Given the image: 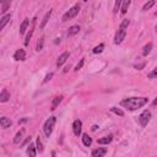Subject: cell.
Returning <instances> with one entry per match:
<instances>
[{
    "mask_svg": "<svg viewBox=\"0 0 157 157\" xmlns=\"http://www.w3.org/2000/svg\"><path fill=\"white\" fill-rule=\"evenodd\" d=\"M150 119H151V113H150L148 111H144V112L140 114V117H139L140 125H141V126H146V125L148 124Z\"/></svg>",
    "mask_w": 157,
    "mask_h": 157,
    "instance_id": "obj_5",
    "label": "cell"
},
{
    "mask_svg": "<svg viewBox=\"0 0 157 157\" xmlns=\"http://www.w3.org/2000/svg\"><path fill=\"white\" fill-rule=\"evenodd\" d=\"M63 101V96H57V97H54V100H53V102H52V107H50V109L52 111H55L57 109V107L60 104V102Z\"/></svg>",
    "mask_w": 157,
    "mask_h": 157,
    "instance_id": "obj_16",
    "label": "cell"
},
{
    "mask_svg": "<svg viewBox=\"0 0 157 157\" xmlns=\"http://www.w3.org/2000/svg\"><path fill=\"white\" fill-rule=\"evenodd\" d=\"M11 5V0H2V14H5Z\"/></svg>",
    "mask_w": 157,
    "mask_h": 157,
    "instance_id": "obj_13",
    "label": "cell"
},
{
    "mask_svg": "<svg viewBox=\"0 0 157 157\" xmlns=\"http://www.w3.org/2000/svg\"><path fill=\"white\" fill-rule=\"evenodd\" d=\"M122 2H123V0H115V4H114V8H113V13L114 14H118V11L120 10Z\"/></svg>",
    "mask_w": 157,
    "mask_h": 157,
    "instance_id": "obj_27",
    "label": "cell"
},
{
    "mask_svg": "<svg viewBox=\"0 0 157 157\" xmlns=\"http://www.w3.org/2000/svg\"><path fill=\"white\" fill-rule=\"evenodd\" d=\"M103 49H104V44H103V43H101V44H98L97 47H95L92 52H93L95 54H98V53H102V52H103Z\"/></svg>",
    "mask_w": 157,
    "mask_h": 157,
    "instance_id": "obj_28",
    "label": "cell"
},
{
    "mask_svg": "<svg viewBox=\"0 0 157 157\" xmlns=\"http://www.w3.org/2000/svg\"><path fill=\"white\" fill-rule=\"evenodd\" d=\"M69 55H70V54H69L68 52H64V53L58 58V60H57V66H58V68H59V66H61V65H63V64L69 59Z\"/></svg>",
    "mask_w": 157,
    "mask_h": 157,
    "instance_id": "obj_10",
    "label": "cell"
},
{
    "mask_svg": "<svg viewBox=\"0 0 157 157\" xmlns=\"http://www.w3.org/2000/svg\"><path fill=\"white\" fill-rule=\"evenodd\" d=\"M53 77V72H50V74H48L47 76H46V78H44V82H48L49 80H50V78Z\"/></svg>",
    "mask_w": 157,
    "mask_h": 157,
    "instance_id": "obj_33",
    "label": "cell"
},
{
    "mask_svg": "<svg viewBox=\"0 0 157 157\" xmlns=\"http://www.w3.org/2000/svg\"><path fill=\"white\" fill-rule=\"evenodd\" d=\"M84 63H85V59H81V60H80V63H78V64L75 66V69H74V70H75V71H78V70H80V69L84 66Z\"/></svg>",
    "mask_w": 157,
    "mask_h": 157,
    "instance_id": "obj_31",
    "label": "cell"
},
{
    "mask_svg": "<svg viewBox=\"0 0 157 157\" xmlns=\"http://www.w3.org/2000/svg\"><path fill=\"white\" fill-rule=\"evenodd\" d=\"M130 3H131V0H123V2H122L120 13H122L123 15L126 14V11H128V9H129V6H130Z\"/></svg>",
    "mask_w": 157,
    "mask_h": 157,
    "instance_id": "obj_15",
    "label": "cell"
},
{
    "mask_svg": "<svg viewBox=\"0 0 157 157\" xmlns=\"http://www.w3.org/2000/svg\"><path fill=\"white\" fill-rule=\"evenodd\" d=\"M155 4H156V0H148V2L142 6V11H147V10H150Z\"/></svg>",
    "mask_w": 157,
    "mask_h": 157,
    "instance_id": "obj_24",
    "label": "cell"
},
{
    "mask_svg": "<svg viewBox=\"0 0 157 157\" xmlns=\"http://www.w3.org/2000/svg\"><path fill=\"white\" fill-rule=\"evenodd\" d=\"M28 25H30V20H28V19H25V20L22 21L21 26H20V33H21V35H24V33L26 32V30H27Z\"/></svg>",
    "mask_w": 157,
    "mask_h": 157,
    "instance_id": "obj_23",
    "label": "cell"
},
{
    "mask_svg": "<svg viewBox=\"0 0 157 157\" xmlns=\"http://www.w3.org/2000/svg\"><path fill=\"white\" fill-rule=\"evenodd\" d=\"M11 125H13V122H11L9 118L2 117V119H0V126H2L3 129H8V128H10Z\"/></svg>",
    "mask_w": 157,
    "mask_h": 157,
    "instance_id": "obj_8",
    "label": "cell"
},
{
    "mask_svg": "<svg viewBox=\"0 0 157 157\" xmlns=\"http://www.w3.org/2000/svg\"><path fill=\"white\" fill-rule=\"evenodd\" d=\"M151 49H152V43H147V44L144 47V49H142V54H144L145 57L148 55L150 52H151Z\"/></svg>",
    "mask_w": 157,
    "mask_h": 157,
    "instance_id": "obj_26",
    "label": "cell"
},
{
    "mask_svg": "<svg viewBox=\"0 0 157 157\" xmlns=\"http://www.w3.org/2000/svg\"><path fill=\"white\" fill-rule=\"evenodd\" d=\"M52 10H49L47 14H46V16L43 17V20H42V22H41V25H39V28L41 30H43L44 27H46V25H47V22H48V20H49V17H50V15H52Z\"/></svg>",
    "mask_w": 157,
    "mask_h": 157,
    "instance_id": "obj_20",
    "label": "cell"
},
{
    "mask_svg": "<svg viewBox=\"0 0 157 157\" xmlns=\"http://www.w3.org/2000/svg\"><path fill=\"white\" fill-rule=\"evenodd\" d=\"M43 44H44V37H41L37 42V46H36V50L37 52H41L43 49Z\"/></svg>",
    "mask_w": 157,
    "mask_h": 157,
    "instance_id": "obj_25",
    "label": "cell"
},
{
    "mask_svg": "<svg viewBox=\"0 0 157 157\" xmlns=\"http://www.w3.org/2000/svg\"><path fill=\"white\" fill-rule=\"evenodd\" d=\"M112 140H113V136L112 135H108V136H104V137H101V139H98V144H101V145H108V144H111L112 142Z\"/></svg>",
    "mask_w": 157,
    "mask_h": 157,
    "instance_id": "obj_19",
    "label": "cell"
},
{
    "mask_svg": "<svg viewBox=\"0 0 157 157\" xmlns=\"http://www.w3.org/2000/svg\"><path fill=\"white\" fill-rule=\"evenodd\" d=\"M37 153H38L37 146H36L35 144H31V142H30V145L27 146V155H28V156H36Z\"/></svg>",
    "mask_w": 157,
    "mask_h": 157,
    "instance_id": "obj_12",
    "label": "cell"
},
{
    "mask_svg": "<svg viewBox=\"0 0 157 157\" xmlns=\"http://www.w3.org/2000/svg\"><path fill=\"white\" fill-rule=\"evenodd\" d=\"M78 31H80V26L74 25V26H71V27L68 30V36H74V35L78 33Z\"/></svg>",
    "mask_w": 157,
    "mask_h": 157,
    "instance_id": "obj_22",
    "label": "cell"
},
{
    "mask_svg": "<svg viewBox=\"0 0 157 157\" xmlns=\"http://www.w3.org/2000/svg\"><path fill=\"white\" fill-rule=\"evenodd\" d=\"M36 146H37V151H38L39 153H42V152H43V145H42V141H41V137H39V136L37 137Z\"/></svg>",
    "mask_w": 157,
    "mask_h": 157,
    "instance_id": "obj_29",
    "label": "cell"
},
{
    "mask_svg": "<svg viewBox=\"0 0 157 157\" xmlns=\"http://www.w3.org/2000/svg\"><path fill=\"white\" fill-rule=\"evenodd\" d=\"M36 17L32 20V22H31V30L28 31V33H27V36H26V38H25V46H28V43H30V41H31V38H32V35H33V31H35V27H36Z\"/></svg>",
    "mask_w": 157,
    "mask_h": 157,
    "instance_id": "obj_7",
    "label": "cell"
},
{
    "mask_svg": "<svg viewBox=\"0 0 157 157\" xmlns=\"http://www.w3.org/2000/svg\"><path fill=\"white\" fill-rule=\"evenodd\" d=\"M84 2H87V0H84Z\"/></svg>",
    "mask_w": 157,
    "mask_h": 157,
    "instance_id": "obj_38",
    "label": "cell"
},
{
    "mask_svg": "<svg viewBox=\"0 0 157 157\" xmlns=\"http://www.w3.org/2000/svg\"><path fill=\"white\" fill-rule=\"evenodd\" d=\"M97 128H98L97 125H93V126H92V130H93V131H96V130H97Z\"/></svg>",
    "mask_w": 157,
    "mask_h": 157,
    "instance_id": "obj_35",
    "label": "cell"
},
{
    "mask_svg": "<svg viewBox=\"0 0 157 157\" xmlns=\"http://www.w3.org/2000/svg\"><path fill=\"white\" fill-rule=\"evenodd\" d=\"M144 66H145V63H142V64H140V65H136V66H135V68H136V69H137V70H141V69H142V68H144Z\"/></svg>",
    "mask_w": 157,
    "mask_h": 157,
    "instance_id": "obj_34",
    "label": "cell"
},
{
    "mask_svg": "<svg viewBox=\"0 0 157 157\" xmlns=\"http://www.w3.org/2000/svg\"><path fill=\"white\" fill-rule=\"evenodd\" d=\"M148 77H150V78L157 77V68H155V69H153V71H152V72H151V74L148 75Z\"/></svg>",
    "mask_w": 157,
    "mask_h": 157,
    "instance_id": "obj_32",
    "label": "cell"
},
{
    "mask_svg": "<svg viewBox=\"0 0 157 157\" xmlns=\"http://www.w3.org/2000/svg\"><path fill=\"white\" fill-rule=\"evenodd\" d=\"M156 32H157V25H156Z\"/></svg>",
    "mask_w": 157,
    "mask_h": 157,
    "instance_id": "obj_37",
    "label": "cell"
},
{
    "mask_svg": "<svg viewBox=\"0 0 157 157\" xmlns=\"http://www.w3.org/2000/svg\"><path fill=\"white\" fill-rule=\"evenodd\" d=\"M147 102H148L147 97H130V98L123 100L120 102V106L129 111H136V109L144 107Z\"/></svg>",
    "mask_w": 157,
    "mask_h": 157,
    "instance_id": "obj_1",
    "label": "cell"
},
{
    "mask_svg": "<svg viewBox=\"0 0 157 157\" xmlns=\"http://www.w3.org/2000/svg\"><path fill=\"white\" fill-rule=\"evenodd\" d=\"M9 98H10V93L8 92L6 89H3L2 93H0V102H8Z\"/></svg>",
    "mask_w": 157,
    "mask_h": 157,
    "instance_id": "obj_14",
    "label": "cell"
},
{
    "mask_svg": "<svg viewBox=\"0 0 157 157\" xmlns=\"http://www.w3.org/2000/svg\"><path fill=\"white\" fill-rule=\"evenodd\" d=\"M24 134H25V129H21L20 131H17V134H16L15 137H14V144H20L21 140H22Z\"/></svg>",
    "mask_w": 157,
    "mask_h": 157,
    "instance_id": "obj_21",
    "label": "cell"
},
{
    "mask_svg": "<svg viewBox=\"0 0 157 157\" xmlns=\"http://www.w3.org/2000/svg\"><path fill=\"white\" fill-rule=\"evenodd\" d=\"M129 24H130V21H129L128 19H125V20L122 21V24H120V26H119V30L117 31L115 37H114V43H115V44H120V43L124 41V38H125V36H126V30H128Z\"/></svg>",
    "mask_w": 157,
    "mask_h": 157,
    "instance_id": "obj_2",
    "label": "cell"
},
{
    "mask_svg": "<svg viewBox=\"0 0 157 157\" xmlns=\"http://www.w3.org/2000/svg\"><path fill=\"white\" fill-rule=\"evenodd\" d=\"M111 111H112L113 113H115L117 115H119V117H123V115H124V112H123L122 109L117 108V107H112V108H111Z\"/></svg>",
    "mask_w": 157,
    "mask_h": 157,
    "instance_id": "obj_30",
    "label": "cell"
},
{
    "mask_svg": "<svg viewBox=\"0 0 157 157\" xmlns=\"http://www.w3.org/2000/svg\"><path fill=\"white\" fill-rule=\"evenodd\" d=\"M153 104H155V106H157V97H156V100L153 101Z\"/></svg>",
    "mask_w": 157,
    "mask_h": 157,
    "instance_id": "obj_36",
    "label": "cell"
},
{
    "mask_svg": "<svg viewBox=\"0 0 157 157\" xmlns=\"http://www.w3.org/2000/svg\"><path fill=\"white\" fill-rule=\"evenodd\" d=\"M72 130H74V134L76 136H80L81 135V130H82V122L80 119H76L74 123H72Z\"/></svg>",
    "mask_w": 157,
    "mask_h": 157,
    "instance_id": "obj_6",
    "label": "cell"
},
{
    "mask_svg": "<svg viewBox=\"0 0 157 157\" xmlns=\"http://www.w3.org/2000/svg\"><path fill=\"white\" fill-rule=\"evenodd\" d=\"M10 20H11V15H10V14L4 15V16L2 17V21H0V30H4V27L10 22Z\"/></svg>",
    "mask_w": 157,
    "mask_h": 157,
    "instance_id": "obj_11",
    "label": "cell"
},
{
    "mask_svg": "<svg viewBox=\"0 0 157 157\" xmlns=\"http://www.w3.org/2000/svg\"><path fill=\"white\" fill-rule=\"evenodd\" d=\"M106 153H107V150L101 147V148H96V150H93L91 155H92L93 157H101V156H104Z\"/></svg>",
    "mask_w": 157,
    "mask_h": 157,
    "instance_id": "obj_17",
    "label": "cell"
},
{
    "mask_svg": "<svg viewBox=\"0 0 157 157\" xmlns=\"http://www.w3.org/2000/svg\"><path fill=\"white\" fill-rule=\"evenodd\" d=\"M78 13H80V5L78 4H76V5H74L71 9H69L64 15H63V19H61V21H68V20H71V19H74Z\"/></svg>",
    "mask_w": 157,
    "mask_h": 157,
    "instance_id": "obj_4",
    "label": "cell"
},
{
    "mask_svg": "<svg viewBox=\"0 0 157 157\" xmlns=\"http://www.w3.org/2000/svg\"><path fill=\"white\" fill-rule=\"evenodd\" d=\"M55 122H57V118H55V117H50V118H48V119L46 120V123H44V125H43V131H44V134H46L47 137H49V136L52 135Z\"/></svg>",
    "mask_w": 157,
    "mask_h": 157,
    "instance_id": "obj_3",
    "label": "cell"
},
{
    "mask_svg": "<svg viewBox=\"0 0 157 157\" xmlns=\"http://www.w3.org/2000/svg\"><path fill=\"white\" fill-rule=\"evenodd\" d=\"M14 59L15 60H25L26 59V52L24 49H17L14 54Z\"/></svg>",
    "mask_w": 157,
    "mask_h": 157,
    "instance_id": "obj_9",
    "label": "cell"
},
{
    "mask_svg": "<svg viewBox=\"0 0 157 157\" xmlns=\"http://www.w3.org/2000/svg\"><path fill=\"white\" fill-rule=\"evenodd\" d=\"M82 144L86 146V147H90L92 145V139L89 136V134H82Z\"/></svg>",
    "mask_w": 157,
    "mask_h": 157,
    "instance_id": "obj_18",
    "label": "cell"
}]
</instances>
